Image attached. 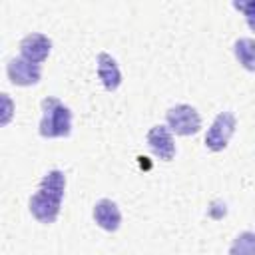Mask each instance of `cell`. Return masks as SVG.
I'll use <instances>...</instances> for the list:
<instances>
[{
    "label": "cell",
    "mask_w": 255,
    "mask_h": 255,
    "mask_svg": "<svg viewBox=\"0 0 255 255\" xmlns=\"http://www.w3.org/2000/svg\"><path fill=\"white\" fill-rule=\"evenodd\" d=\"M237 128V120L231 112H219L215 116V120L211 122L207 133H205V145L211 151H223L231 139V135L235 133Z\"/></svg>",
    "instance_id": "3"
},
{
    "label": "cell",
    "mask_w": 255,
    "mask_h": 255,
    "mask_svg": "<svg viewBox=\"0 0 255 255\" xmlns=\"http://www.w3.org/2000/svg\"><path fill=\"white\" fill-rule=\"evenodd\" d=\"M50 50H52V40L40 32H32L24 36L20 42V58L34 64H42L48 58Z\"/></svg>",
    "instance_id": "6"
},
{
    "label": "cell",
    "mask_w": 255,
    "mask_h": 255,
    "mask_svg": "<svg viewBox=\"0 0 255 255\" xmlns=\"http://www.w3.org/2000/svg\"><path fill=\"white\" fill-rule=\"evenodd\" d=\"M94 221L104 229V231H118L122 225V211L116 201L112 199H100L94 205Z\"/></svg>",
    "instance_id": "8"
},
{
    "label": "cell",
    "mask_w": 255,
    "mask_h": 255,
    "mask_svg": "<svg viewBox=\"0 0 255 255\" xmlns=\"http://www.w3.org/2000/svg\"><path fill=\"white\" fill-rule=\"evenodd\" d=\"M98 78L102 80V84L108 92L118 90L122 84V72L118 68V62L108 52L98 54Z\"/></svg>",
    "instance_id": "9"
},
{
    "label": "cell",
    "mask_w": 255,
    "mask_h": 255,
    "mask_svg": "<svg viewBox=\"0 0 255 255\" xmlns=\"http://www.w3.org/2000/svg\"><path fill=\"white\" fill-rule=\"evenodd\" d=\"M229 255H255V231L239 233L231 241Z\"/></svg>",
    "instance_id": "12"
},
{
    "label": "cell",
    "mask_w": 255,
    "mask_h": 255,
    "mask_svg": "<svg viewBox=\"0 0 255 255\" xmlns=\"http://www.w3.org/2000/svg\"><path fill=\"white\" fill-rule=\"evenodd\" d=\"M167 128L177 135H193L201 129V116L193 106L179 104L167 110L165 114Z\"/></svg>",
    "instance_id": "2"
},
{
    "label": "cell",
    "mask_w": 255,
    "mask_h": 255,
    "mask_svg": "<svg viewBox=\"0 0 255 255\" xmlns=\"http://www.w3.org/2000/svg\"><path fill=\"white\" fill-rule=\"evenodd\" d=\"M233 8H237L239 12H243L247 26L255 32V0H247V2H233Z\"/></svg>",
    "instance_id": "13"
},
{
    "label": "cell",
    "mask_w": 255,
    "mask_h": 255,
    "mask_svg": "<svg viewBox=\"0 0 255 255\" xmlns=\"http://www.w3.org/2000/svg\"><path fill=\"white\" fill-rule=\"evenodd\" d=\"M42 137H66L72 131V112L64 106L58 98H44L42 100V120L38 126Z\"/></svg>",
    "instance_id": "1"
},
{
    "label": "cell",
    "mask_w": 255,
    "mask_h": 255,
    "mask_svg": "<svg viewBox=\"0 0 255 255\" xmlns=\"http://www.w3.org/2000/svg\"><path fill=\"white\" fill-rule=\"evenodd\" d=\"M0 100H2V116H0V124H2V126H8L10 120H12V116H14V102H12V98H10L6 92L0 94Z\"/></svg>",
    "instance_id": "14"
},
{
    "label": "cell",
    "mask_w": 255,
    "mask_h": 255,
    "mask_svg": "<svg viewBox=\"0 0 255 255\" xmlns=\"http://www.w3.org/2000/svg\"><path fill=\"white\" fill-rule=\"evenodd\" d=\"M38 189L50 193V195H56V197H64V191H66V175L64 171L60 169H50L42 179H40V185Z\"/></svg>",
    "instance_id": "11"
},
{
    "label": "cell",
    "mask_w": 255,
    "mask_h": 255,
    "mask_svg": "<svg viewBox=\"0 0 255 255\" xmlns=\"http://www.w3.org/2000/svg\"><path fill=\"white\" fill-rule=\"evenodd\" d=\"M233 54L245 70L255 72V40L253 38H239L233 44Z\"/></svg>",
    "instance_id": "10"
},
{
    "label": "cell",
    "mask_w": 255,
    "mask_h": 255,
    "mask_svg": "<svg viewBox=\"0 0 255 255\" xmlns=\"http://www.w3.org/2000/svg\"><path fill=\"white\" fill-rule=\"evenodd\" d=\"M6 74L14 86H34L42 78V66L24 58H12L6 66Z\"/></svg>",
    "instance_id": "4"
},
{
    "label": "cell",
    "mask_w": 255,
    "mask_h": 255,
    "mask_svg": "<svg viewBox=\"0 0 255 255\" xmlns=\"http://www.w3.org/2000/svg\"><path fill=\"white\" fill-rule=\"evenodd\" d=\"M147 145L163 161H169L175 155V141L167 126H153L147 131Z\"/></svg>",
    "instance_id": "7"
},
{
    "label": "cell",
    "mask_w": 255,
    "mask_h": 255,
    "mask_svg": "<svg viewBox=\"0 0 255 255\" xmlns=\"http://www.w3.org/2000/svg\"><path fill=\"white\" fill-rule=\"evenodd\" d=\"M30 213L40 221V223H54L56 217L60 215V205L62 199L56 195H50L42 189H38L32 197H30Z\"/></svg>",
    "instance_id": "5"
}]
</instances>
